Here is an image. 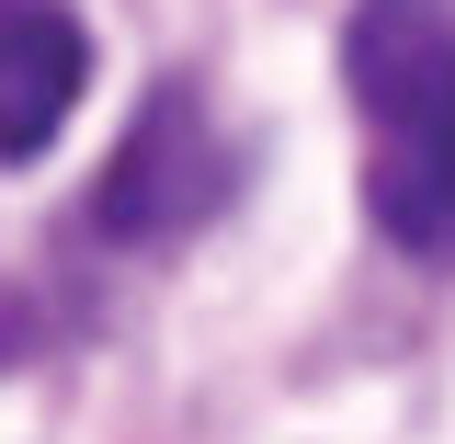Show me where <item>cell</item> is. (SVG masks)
I'll use <instances>...</instances> for the list:
<instances>
[{"label":"cell","instance_id":"cell-1","mask_svg":"<svg viewBox=\"0 0 455 444\" xmlns=\"http://www.w3.org/2000/svg\"><path fill=\"white\" fill-rule=\"evenodd\" d=\"M341 92L364 125V217L410 262H455V0H353Z\"/></svg>","mask_w":455,"mask_h":444},{"label":"cell","instance_id":"cell-2","mask_svg":"<svg viewBox=\"0 0 455 444\" xmlns=\"http://www.w3.org/2000/svg\"><path fill=\"white\" fill-rule=\"evenodd\" d=\"M228 206V137L205 125V103H194V80H160L148 103H137V125L114 137L103 182H92V228L103 239H182V228H205Z\"/></svg>","mask_w":455,"mask_h":444},{"label":"cell","instance_id":"cell-3","mask_svg":"<svg viewBox=\"0 0 455 444\" xmlns=\"http://www.w3.org/2000/svg\"><path fill=\"white\" fill-rule=\"evenodd\" d=\"M92 92V35L68 0H0V160H46Z\"/></svg>","mask_w":455,"mask_h":444}]
</instances>
